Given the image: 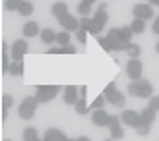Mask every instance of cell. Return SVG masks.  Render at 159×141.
<instances>
[{"instance_id": "6da1fadb", "label": "cell", "mask_w": 159, "mask_h": 141, "mask_svg": "<svg viewBox=\"0 0 159 141\" xmlns=\"http://www.w3.org/2000/svg\"><path fill=\"white\" fill-rule=\"evenodd\" d=\"M128 95H134L138 99H152L153 97V85L148 79H144V77H140V79L128 83Z\"/></svg>"}, {"instance_id": "7a4b0ae2", "label": "cell", "mask_w": 159, "mask_h": 141, "mask_svg": "<svg viewBox=\"0 0 159 141\" xmlns=\"http://www.w3.org/2000/svg\"><path fill=\"white\" fill-rule=\"evenodd\" d=\"M60 91H64L60 85H37V87H35V97H37L39 103L43 105V103L52 100Z\"/></svg>"}, {"instance_id": "3957f363", "label": "cell", "mask_w": 159, "mask_h": 141, "mask_svg": "<svg viewBox=\"0 0 159 141\" xmlns=\"http://www.w3.org/2000/svg\"><path fill=\"white\" fill-rule=\"evenodd\" d=\"M37 106H39V100L37 97H25L20 103V108H18V116L21 120H31L35 116V110H37Z\"/></svg>"}, {"instance_id": "277c9868", "label": "cell", "mask_w": 159, "mask_h": 141, "mask_svg": "<svg viewBox=\"0 0 159 141\" xmlns=\"http://www.w3.org/2000/svg\"><path fill=\"white\" fill-rule=\"evenodd\" d=\"M107 21H109V14H107V10H97V12L91 15L89 33L95 35V37H99V33L103 31V27L107 25Z\"/></svg>"}, {"instance_id": "5b68a950", "label": "cell", "mask_w": 159, "mask_h": 141, "mask_svg": "<svg viewBox=\"0 0 159 141\" xmlns=\"http://www.w3.org/2000/svg\"><path fill=\"white\" fill-rule=\"evenodd\" d=\"M27 50H29V46L25 43V39H16L12 43V46H10V58L12 60H23Z\"/></svg>"}, {"instance_id": "8992f818", "label": "cell", "mask_w": 159, "mask_h": 141, "mask_svg": "<svg viewBox=\"0 0 159 141\" xmlns=\"http://www.w3.org/2000/svg\"><path fill=\"white\" fill-rule=\"evenodd\" d=\"M120 120H122L124 126H130L132 130H138V126L142 124V116H140V112L132 110V108H126L120 114Z\"/></svg>"}, {"instance_id": "52a82bcc", "label": "cell", "mask_w": 159, "mask_h": 141, "mask_svg": "<svg viewBox=\"0 0 159 141\" xmlns=\"http://www.w3.org/2000/svg\"><path fill=\"white\" fill-rule=\"evenodd\" d=\"M132 15H134V18H138V19H144V21H148L149 18H155L152 4H146V2L134 4V8H132Z\"/></svg>"}, {"instance_id": "ba28073f", "label": "cell", "mask_w": 159, "mask_h": 141, "mask_svg": "<svg viewBox=\"0 0 159 141\" xmlns=\"http://www.w3.org/2000/svg\"><path fill=\"white\" fill-rule=\"evenodd\" d=\"M109 41H111V45H113V50H126V43L124 39H122V35H120V29L118 27H113V29H109V33L105 35Z\"/></svg>"}, {"instance_id": "9c48e42d", "label": "cell", "mask_w": 159, "mask_h": 141, "mask_svg": "<svg viewBox=\"0 0 159 141\" xmlns=\"http://www.w3.org/2000/svg\"><path fill=\"white\" fill-rule=\"evenodd\" d=\"M109 131H111V137H113L115 141H118V139H122V137H124V128H122V120H120V116L111 114Z\"/></svg>"}, {"instance_id": "30bf717a", "label": "cell", "mask_w": 159, "mask_h": 141, "mask_svg": "<svg viewBox=\"0 0 159 141\" xmlns=\"http://www.w3.org/2000/svg\"><path fill=\"white\" fill-rule=\"evenodd\" d=\"M142 72H144V66H142L140 58H130L128 64H126V75H128L132 81H136L142 77Z\"/></svg>"}, {"instance_id": "8fae6325", "label": "cell", "mask_w": 159, "mask_h": 141, "mask_svg": "<svg viewBox=\"0 0 159 141\" xmlns=\"http://www.w3.org/2000/svg\"><path fill=\"white\" fill-rule=\"evenodd\" d=\"M91 122H93V126H97V128H109L111 114L105 110V108H101V110H93V114H91Z\"/></svg>"}, {"instance_id": "7c38bea8", "label": "cell", "mask_w": 159, "mask_h": 141, "mask_svg": "<svg viewBox=\"0 0 159 141\" xmlns=\"http://www.w3.org/2000/svg\"><path fill=\"white\" fill-rule=\"evenodd\" d=\"M62 99H64V103H66V105L74 106L78 100H80V87H76V85H66Z\"/></svg>"}, {"instance_id": "4fadbf2b", "label": "cell", "mask_w": 159, "mask_h": 141, "mask_svg": "<svg viewBox=\"0 0 159 141\" xmlns=\"http://www.w3.org/2000/svg\"><path fill=\"white\" fill-rule=\"evenodd\" d=\"M58 23L62 25V29H64V31H70V33L80 29V18H74V15H70V14H66L64 18H60Z\"/></svg>"}, {"instance_id": "5bb4252c", "label": "cell", "mask_w": 159, "mask_h": 141, "mask_svg": "<svg viewBox=\"0 0 159 141\" xmlns=\"http://www.w3.org/2000/svg\"><path fill=\"white\" fill-rule=\"evenodd\" d=\"M43 139H47V141H68V137H66L64 131L57 130V128H49V130L45 131Z\"/></svg>"}, {"instance_id": "9a60e30c", "label": "cell", "mask_w": 159, "mask_h": 141, "mask_svg": "<svg viewBox=\"0 0 159 141\" xmlns=\"http://www.w3.org/2000/svg\"><path fill=\"white\" fill-rule=\"evenodd\" d=\"M105 99H107V103H111L116 108H124V105H126V97L120 91H115V93H111V95H105Z\"/></svg>"}, {"instance_id": "2e32d148", "label": "cell", "mask_w": 159, "mask_h": 141, "mask_svg": "<svg viewBox=\"0 0 159 141\" xmlns=\"http://www.w3.org/2000/svg\"><path fill=\"white\" fill-rule=\"evenodd\" d=\"M51 14H52L57 19L64 18L66 14H70V12H68V4H66V2H62V0H58V2H54V4L51 6Z\"/></svg>"}, {"instance_id": "e0dca14e", "label": "cell", "mask_w": 159, "mask_h": 141, "mask_svg": "<svg viewBox=\"0 0 159 141\" xmlns=\"http://www.w3.org/2000/svg\"><path fill=\"white\" fill-rule=\"evenodd\" d=\"M23 35L25 37H37V35H41V27H39V23L37 21H25V25H23Z\"/></svg>"}, {"instance_id": "ac0fdd59", "label": "cell", "mask_w": 159, "mask_h": 141, "mask_svg": "<svg viewBox=\"0 0 159 141\" xmlns=\"http://www.w3.org/2000/svg\"><path fill=\"white\" fill-rule=\"evenodd\" d=\"M140 116H142V122H144V124H152V126H153V122H155V118H157V112L153 110V108L146 106L144 110L140 112Z\"/></svg>"}, {"instance_id": "d6986e66", "label": "cell", "mask_w": 159, "mask_h": 141, "mask_svg": "<svg viewBox=\"0 0 159 141\" xmlns=\"http://www.w3.org/2000/svg\"><path fill=\"white\" fill-rule=\"evenodd\" d=\"M41 41H43L45 45H52V43H57V33H54L51 27H45V29L41 31Z\"/></svg>"}, {"instance_id": "ffe728a7", "label": "cell", "mask_w": 159, "mask_h": 141, "mask_svg": "<svg viewBox=\"0 0 159 141\" xmlns=\"http://www.w3.org/2000/svg\"><path fill=\"white\" fill-rule=\"evenodd\" d=\"M8 74H10V75H16V77L23 75V62H21V60H12L10 68H8Z\"/></svg>"}, {"instance_id": "44dd1931", "label": "cell", "mask_w": 159, "mask_h": 141, "mask_svg": "<svg viewBox=\"0 0 159 141\" xmlns=\"http://www.w3.org/2000/svg\"><path fill=\"white\" fill-rule=\"evenodd\" d=\"M130 29H132V33H134V35L144 33V31H146V21H144V19L134 18V19H132V23H130Z\"/></svg>"}, {"instance_id": "7402d4cb", "label": "cell", "mask_w": 159, "mask_h": 141, "mask_svg": "<svg viewBox=\"0 0 159 141\" xmlns=\"http://www.w3.org/2000/svg\"><path fill=\"white\" fill-rule=\"evenodd\" d=\"M23 141H41V137H39L37 130L33 126H29V128L23 130Z\"/></svg>"}, {"instance_id": "603a6c76", "label": "cell", "mask_w": 159, "mask_h": 141, "mask_svg": "<svg viewBox=\"0 0 159 141\" xmlns=\"http://www.w3.org/2000/svg\"><path fill=\"white\" fill-rule=\"evenodd\" d=\"M124 52H128V56L130 58H140V54H142V49H140V45H136V43H128L126 45V50Z\"/></svg>"}, {"instance_id": "cb8c5ba5", "label": "cell", "mask_w": 159, "mask_h": 141, "mask_svg": "<svg viewBox=\"0 0 159 141\" xmlns=\"http://www.w3.org/2000/svg\"><path fill=\"white\" fill-rule=\"evenodd\" d=\"M33 10H35V8H33V4H31V2H27V0H23V2H21V6H20V10H18V14H20V15H23V18H27V15H31V14H33Z\"/></svg>"}, {"instance_id": "d4e9b609", "label": "cell", "mask_w": 159, "mask_h": 141, "mask_svg": "<svg viewBox=\"0 0 159 141\" xmlns=\"http://www.w3.org/2000/svg\"><path fill=\"white\" fill-rule=\"evenodd\" d=\"M78 14L80 18H91V4H85V2H80L78 4Z\"/></svg>"}, {"instance_id": "484cf974", "label": "cell", "mask_w": 159, "mask_h": 141, "mask_svg": "<svg viewBox=\"0 0 159 141\" xmlns=\"http://www.w3.org/2000/svg\"><path fill=\"white\" fill-rule=\"evenodd\" d=\"M57 45H58V46L70 45V31H64V29H62L60 33H57Z\"/></svg>"}, {"instance_id": "4316f807", "label": "cell", "mask_w": 159, "mask_h": 141, "mask_svg": "<svg viewBox=\"0 0 159 141\" xmlns=\"http://www.w3.org/2000/svg\"><path fill=\"white\" fill-rule=\"evenodd\" d=\"M23 0H4V8L8 12H18Z\"/></svg>"}, {"instance_id": "83f0119b", "label": "cell", "mask_w": 159, "mask_h": 141, "mask_svg": "<svg viewBox=\"0 0 159 141\" xmlns=\"http://www.w3.org/2000/svg\"><path fill=\"white\" fill-rule=\"evenodd\" d=\"M105 103H107V99L103 97V95H99V97L89 105V110H101V108H105Z\"/></svg>"}, {"instance_id": "f1b7e54d", "label": "cell", "mask_w": 159, "mask_h": 141, "mask_svg": "<svg viewBox=\"0 0 159 141\" xmlns=\"http://www.w3.org/2000/svg\"><path fill=\"white\" fill-rule=\"evenodd\" d=\"M74 108H76V112H78V114H82V116L87 114V110H89V106L85 105V99H84V97H80V100L74 105Z\"/></svg>"}, {"instance_id": "f546056e", "label": "cell", "mask_w": 159, "mask_h": 141, "mask_svg": "<svg viewBox=\"0 0 159 141\" xmlns=\"http://www.w3.org/2000/svg\"><path fill=\"white\" fill-rule=\"evenodd\" d=\"M12 103H14L12 95H8V93H2V103H0V110H8V108L12 106Z\"/></svg>"}, {"instance_id": "4dcf8cb0", "label": "cell", "mask_w": 159, "mask_h": 141, "mask_svg": "<svg viewBox=\"0 0 159 141\" xmlns=\"http://www.w3.org/2000/svg\"><path fill=\"white\" fill-rule=\"evenodd\" d=\"M97 43L103 46V50L105 52H113V45H111V41L107 37H97Z\"/></svg>"}, {"instance_id": "1f68e13d", "label": "cell", "mask_w": 159, "mask_h": 141, "mask_svg": "<svg viewBox=\"0 0 159 141\" xmlns=\"http://www.w3.org/2000/svg\"><path fill=\"white\" fill-rule=\"evenodd\" d=\"M149 131H152V124H144V122H142L138 126V130H136V134L144 137V135H149Z\"/></svg>"}, {"instance_id": "d6a6232c", "label": "cell", "mask_w": 159, "mask_h": 141, "mask_svg": "<svg viewBox=\"0 0 159 141\" xmlns=\"http://www.w3.org/2000/svg\"><path fill=\"white\" fill-rule=\"evenodd\" d=\"M87 33H89V31H87V29H82V27L76 31V39H78L80 45H85V41H87Z\"/></svg>"}, {"instance_id": "836d02e7", "label": "cell", "mask_w": 159, "mask_h": 141, "mask_svg": "<svg viewBox=\"0 0 159 141\" xmlns=\"http://www.w3.org/2000/svg\"><path fill=\"white\" fill-rule=\"evenodd\" d=\"M120 35H122V39H124V41L126 43H130L132 41V29H130V25H124V27H120Z\"/></svg>"}, {"instance_id": "e575fe53", "label": "cell", "mask_w": 159, "mask_h": 141, "mask_svg": "<svg viewBox=\"0 0 159 141\" xmlns=\"http://www.w3.org/2000/svg\"><path fill=\"white\" fill-rule=\"evenodd\" d=\"M149 108H153L155 112H159V95H153L152 99H149V105H148Z\"/></svg>"}, {"instance_id": "d590c367", "label": "cell", "mask_w": 159, "mask_h": 141, "mask_svg": "<svg viewBox=\"0 0 159 141\" xmlns=\"http://www.w3.org/2000/svg\"><path fill=\"white\" fill-rule=\"evenodd\" d=\"M89 25H91V18H80V27L82 29L89 31Z\"/></svg>"}, {"instance_id": "8d00e7d4", "label": "cell", "mask_w": 159, "mask_h": 141, "mask_svg": "<svg viewBox=\"0 0 159 141\" xmlns=\"http://www.w3.org/2000/svg\"><path fill=\"white\" fill-rule=\"evenodd\" d=\"M115 91H118V89H116V83L111 81L107 87H105V91H103V95H111V93H115Z\"/></svg>"}, {"instance_id": "74e56055", "label": "cell", "mask_w": 159, "mask_h": 141, "mask_svg": "<svg viewBox=\"0 0 159 141\" xmlns=\"http://www.w3.org/2000/svg\"><path fill=\"white\" fill-rule=\"evenodd\" d=\"M152 31H153L155 35H159V15H157V18L153 19V23H152Z\"/></svg>"}, {"instance_id": "f35d334b", "label": "cell", "mask_w": 159, "mask_h": 141, "mask_svg": "<svg viewBox=\"0 0 159 141\" xmlns=\"http://www.w3.org/2000/svg\"><path fill=\"white\" fill-rule=\"evenodd\" d=\"M85 93H87V87H85V85H80V97L85 99Z\"/></svg>"}, {"instance_id": "ab89813d", "label": "cell", "mask_w": 159, "mask_h": 141, "mask_svg": "<svg viewBox=\"0 0 159 141\" xmlns=\"http://www.w3.org/2000/svg\"><path fill=\"white\" fill-rule=\"evenodd\" d=\"M97 10H107V2H99V6H97Z\"/></svg>"}, {"instance_id": "60d3db41", "label": "cell", "mask_w": 159, "mask_h": 141, "mask_svg": "<svg viewBox=\"0 0 159 141\" xmlns=\"http://www.w3.org/2000/svg\"><path fill=\"white\" fill-rule=\"evenodd\" d=\"M78 141H91L89 137H85V135H82V137H78Z\"/></svg>"}, {"instance_id": "b9f144b4", "label": "cell", "mask_w": 159, "mask_h": 141, "mask_svg": "<svg viewBox=\"0 0 159 141\" xmlns=\"http://www.w3.org/2000/svg\"><path fill=\"white\" fill-rule=\"evenodd\" d=\"M149 4H152V6H159V0H149Z\"/></svg>"}, {"instance_id": "7bdbcfd3", "label": "cell", "mask_w": 159, "mask_h": 141, "mask_svg": "<svg viewBox=\"0 0 159 141\" xmlns=\"http://www.w3.org/2000/svg\"><path fill=\"white\" fill-rule=\"evenodd\" d=\"M82 2H85V4H93L95 0H82Z\"/></svg>"}, {"instance_id": "ee69618b", "label": "cell", "mask_w": 159, "mask_h": 141, "mask_svg": "<svg viewBox=\"0 0 159 141\" xmlns=\"http://www.w3.org/2000/svg\"><path fill=\"white\" fill-rule=\"evenodd\" d=\"M155 52L159 54V39H157V45H155Z\"/></svg>"}, {"instance_id": "f6af8a7d", "label": "cell", "mask_w": 159, "mask_h": 141, "mask_svg": "<svg viewBox=\"0 0 159 141\" xmlns=\"http://www.w3.org/2000/svg\"><path fill=\"white\" fill-rule=\"evenodd\" d=\"M103 141H115V139H113V137H109V139H103Z\"/></svg>"}, {"instance_id": "bcb514c9", "label": "cell", "mask_w": 159, "mask_h": 141, "mask_svg": "<svg viewBox=\"0 0 159 141\" xmlns=\"http://www.w3.org/2000/svg\"><path fill=\"white\" fill-rule=\"evenodd\" d=\"M68 141H78V139H70V137H68Z\"/></svg>"}, {"instance_id": "7dc6e473", "label": "cell", "mask_w": 159, "mask_h": 141, "mask_svg": "<svg viewBox=\"0 0 159 141\" xmlns=\"http://www.w3.org/2000/svg\"><path fill=\"white\" fill-rule=\"evenodd\" d=\"M2 141H12V139H2Z\"/></svg>"}, {"instance_id": "c3c4849f", "label": "cell", "mask_w": 159, "mask_h": 141, "mask_svg": "<svg viewBox=\"0 0 159 141\" xmlns=\"http://www.w3.org/2000/svg\"><path fill=\"white\" fill-rule=\"evenodd\" d=\"M41 141H47V139H41Z\"/></svg>"}]
</instances>
